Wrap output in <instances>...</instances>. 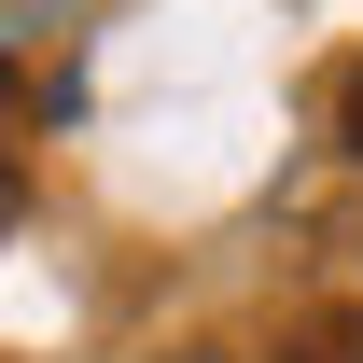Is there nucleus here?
Returning <instances> with one entry per match:
<instances>
[{
    "label": "nucleus",
    "instance_id": "4",
    "mask_svg": "<svg viewBox=\"0 0 363 363\" xmlns=\"http://www.w3.org/2000/svg\"><path fill=\"white\" fill-rule=\"evenodd\" d=\"M168 363H224V350H168Z\"/></svg>",
    "mask_w": 363,
    "mask_h": 363
},
{
    "label": "nucleus",
    "instance_id": "2",
    "mask_svg": "<svg viewBox=\"0 0 363 363\" xmlns=\"http://www.w3.org/2000/svg\"><path fill=\"white\" fill-rule=\"evenodd\" d=\"M14 210H28V154L0 140V224H14Z\"/></svg>",
    "mask_w": 363,
    "mask_h": 363
},
{
    "label": "nucleus",
    "instance_id": "1",
    "mask_svg": "<svg viewBox=\"0 0 363 363\" xmlns=\"http://www.w3.org/2000/svg\"><path fill=\"white\" fill-rule=\"evenodd\" d=\"M266 363H363V308L335 294V308H308V321H279V350Z\"/></svg>",
    "mask_w": 363,
    "mask_h": 363
},
{
    "label": "nucleus",
    "instance_id": "3",
    "mask_svg": "<svg viewBox=\"0 0 363 363\" xmlns=\"http://www.w3.org/2000/svg\"><path fill=\"white\" fill-rule=\"evenodd\" d=\"M335 140H350V154H363V70H350V84H335Z\"/></svg>",
    "mask_w": 363,
    "mask_h": 363
}]
</instances>
